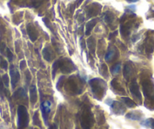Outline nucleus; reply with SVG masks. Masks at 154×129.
<instances>
[{
    "instance_id": "f257e3e1",
    "label": "nucleus",
    "mask_w": 154,
    "mask_h": 129,
    "mask_svg": "<svg viewBox=\"0 0 154 129\" xmlns=\"http://www.w3.org/2000/svg\"><path fill=\"white\" fill-rule=\"evenodd\" d=\"M89 85L94 98L99 100H102L107 90V86L105 81L100 78H94L89 80Z\"/></svg>"
},
{
    "instance_id": "f03ea898",
    "label": "nucleus",
    "mask_w": 154,
    "mask_h": 129,
    "mask_svg": "<svg viewBox=\"0 0 154 129\" xmlns=\"http://www.w3.org/2000/svg\"><path fill=\"white\" fill-rule=\"evenodd\" d=\"M29 114L24 105H20L18 108V128L19 129L26 128L29 125Z\"/></svg>"
},
{
    "instance_id": "7ed1b4c3",
    "label": "nucleus",
    "mask_w": 154,
    "mask_h": 129,
    "mask_svg": "<svg viewBox=\"0 0 154 129\" xmlns=\"http://www.w3.org/2000/svg\"><path fill=\"white\" fill-rule=\"evenodd\" d=\"M80 122L83 129H90L94 124V117L88 107H85L83 111Z\"/></svg>"
},
{
    "instance_id": "20e7f679",
    "label": "nucleus",
    "mask_w": 154,
    "mask_h": 129,
    "mask_svg": "<svg viewBox=\"0 0 154 129\" xmlns=\"http://www.w3.org/2000/svg\"><path fill=\"white\" fill-rule=\"evenodd\" d=\"M57 62H58L59 69L61 71V73L64 74L71 73L76 69L73 62L69 58H61L60 60H57Z\"/></svg>"
},
{
    "instance_id": "39448f33",
    "label": "nucleus",
    "mask_w": 154,
    "mask_h": 129,
    "mask_svg": "<svg viewBox=\"0 0 154 129\" xmlns=\"http://www.w3.org/2000/svg\"><path fill=\"white\" fill-rule=\"evenodd\" d=\"M142 86L146 100H150L154 104V85L150 79H146L142 83Z\"/></svg>"
},
{
    "instance_id": "423d86ee",
    "label": "nucleus",
    "mask_w": 154,
    "mask_h": 129,
    "mask_svg": "<svg viewBox=\"0 0 154 129\" xmlns=\"http://www.w3.org/2000/svg\"><path fill=\"white\" fill-rule=\"evenodd\" d=\"M82 80L83 79L77 78L76 79H73V78H70L69 79V82L67 83V86L69 87V91L72 93H81L82 91Z\"/></svg>"
},
{
    "instance_id": "0eeeda50",
    "label": "nucleus",
    "mask_w": 154,
    "mask_h": 129,
    "mask_svg": "<svg viewBox=\"0 0 154 129\" xmlns=\"http://www.w3.org/2000/svg\"><path fill=\"white\" fill-rule=\"evenodd\" d=\"M51 107H52V103L49 100H45V101L42 102L40 105L41 112H42V117H43L46 125H49V116L51 112Z\"/></svg>"
},
{
    "instance_id": "6e6552de",
    "label": "nucleus",
    "mask_w": 154,
    "mask_h": 129,
    "mask_svg": "<svg viewBox=\"0 0 154 129\" xmlns=\"http://www.w3.org/2000/svg\"><path fill=\"white\" fill-rule=\"evenodd\" d=\"M111 103L108 101H106V103L108 104L109 106H111V110H112L113 113L116 115H123L125 111V107L121 103L118 101H115V100H112L110 99Z\"/></svg>"
},
{
    "instance_id": "1a4fd4ad",
    "label": "nucleus",
    "mask_w": 154,
    "mask_h": 129,
    "mask_svg": "<svg viewBox=\"0 0 154 129\" xmlns=\"http://www.w3.org/2000/svg\"><path fill=\"white\" fill-rule=\"evenodd\" d=\"M10 76H11V84H12V88H15L16 87L17 84L18 83L20 80V73L18 72V69L15 68V66L14 65H11L10 66Z\"/></svg>"
},
{
    "instance_id": "9d476101",
    "label": "nucleus",
    "mask_w": 154,
    "mask_h": 129,
    "mask_svg": "<svg viewBox=\"0 0 154 129\" xmlns=\"http://www.w3.org/2000/svg\"><path fill=\"white\" fill-rule=\"evenodd\" d=\"M129 89L131 94H132L137 100H138L140 102H141V100H142V97H141V94L139 90V87H138V85L135 79H134V80L131 82V85H130Z\"/></svg>"
},
{
    "instance_id": "9b49d317",
    "label": "nucleus",
    "mask_w": 154,
    "mask_h": 129,
    "mask_svg": "<svg viewBox=\"0 0 154 129\" xmlns=\"http://www.w3.org/2000/svg\"><path fill=\"white\" fill-rule=\"evenodd\" d=\"M27 34L31 42H36L37 40L38 37H39V32H38L37 29L35 27L34 25L32 24H28L27 26Z\"/></svg>"
},
{
    "instance_id": "f8f14e48",
    "label": "nucleus",
    "mask_w": 154,
    "mask_h": 129,
    "mask_svg": "<svg viewBox=\"0 0 154 129\" xmlns=\"http://www.w3.org/2000/svg\"><path fill=\"white\" fill-rule=\"evenodd\" d=\"M101 8H102V6L99 5L98 3H93L92 5H90L87 10L88 18H91V17L96 16L97 15H98Z\"/></svg>"
},
{
    "instance_id": "ddd939ff",
    "label": "nucleus",
    "mask_w": 154,
    "mask_h": 129,
    "mask_svg": "<svg viewBox=\"0 0 154 129\" xmlns=\"http://www.w3.org/2000/svg\"><path fill=\"white\" fill-rule=\"evenodd\" d=\"M135 73V68L133 67L132 64H131L130 62H128L125 64L124 66V69H123V74L124 77L127 79V80H129L131 79V77L134 75Z\"/></svg>"
},
{
    "instance_id": "4468645a",
    "label": "nucleus",
    "mask_w": 154,
    "mask_h": 129,
    "mask_svg": "<svg viewBox=\"0 0 154 129\" xmlns=\"http://www.w3.org/2000/svg\"><path fill=\"white\" fill-rule=\"evenodd\" d=\"M42 56H43L44 59H45L46 61H52L54 57H55V55H54L53 51H52V48L49 46L46 47V48L42 50Z\"/></svg>"
},
{
    "instance_id": "2eb2a0df",
    "label": "nucleus",
    "mask_w": 154,
    "mask_h": 129,
    "mask_svg": "<svg viewBox=\"0 0 154 129\" xmlns=\"http://www.w3.org/2000/svg\"><path fill=\"white\" fill-rule=\"evenodd\" d=\"M125 118L128 119L134 120V121H138L142 118V113L139 111H132L127 113L125 115Z\"/></svg>"
},
{
    "instance_id": "dca6fc26",
    "label": "nucleus",
    "mask_w": 154,
    "mask_h": 129,
    "mask_svg": "<svg viewBox=\"0 0 154 129\" xmlns=\"http://www.w3.org/2000/svg\"><path fill=\"white\" fill-rule=\"evenodd\" d=\"M37 90L35 86H32L29 88V99L32 104H35L37 101Z\"/></svg>"
},
{
    "instance_id": "f3484780",
    "label": "nucleus",
    "mask_w": 154,
    "mask_h": 129,
    "mask_svg": "<svg viewBox=\"0 0 154 129\" xmlns=\"http://www.w3.org/2000/svg\"><path fill=\"white\" fill-rule=\"evenodd\" d=\"M111 86L115 91H117L119 94H125V90L121 86V85L118 83L116 79H113L111 82Z\"/></svg>"
},
{
    "instance_id": "a211bd4d",
    "label": "nucleus",
    "mask_w": 154,
    "mask_h": 129,
    "mask_svg": "<svg viewBox=\"0 0 154 129\" xmlns=\"http://www.w3.org/2000/svg\"><path fill=\"white\" fill-rule=\"evenodd\" d=\"M97 19H93L91 21H88V22L86 24L85 26V35L86 36H88L90 33H91V30L93 29V28L95 27V25L97 24Z\"/></svg>"
},
{
    "instance_id": "6ab92c4d",
    "label": "nucleus",
    "mask_w": 154,
    "mask_h": 129,
    "mask_svg": "<svg viewBox=\"0 0 154 129\" xmlns=\"http://www.w3.org/2000/svg\"><path fill=\"white\" fill-rule=\"evenodd\" d=\"M14 97H15L16 99H23V98H27V96L26 91L23 88H21L18 89L17 91L15 92L13 95Z\"/></svg>"
},
{
    "instance_id": "aec40b11",
    "label": "nucleus",
    "mask_w": 154,
    "mask_h": 129,
    "mask_svg": "<svg viewBox=\"0 0 154 129\" xmlns=\"http://www.w3.org/2000/svg\"><path fill=\"white\" fill-rule=\"evenodd\" d=\"M88 48L89 49L90 52L94 54L95 52V47H96V42L93 37H90L87 40Z\"/></svg>"
},
{
    "instance_id": "412c9836",
    "label": "nucleus",
    "mask_w": 154,
    "mask_h": 129,
    "mask_svg": "<svg viewBox=\"0 0 154 129\" xmlns=\"http://www.w3.org/2000/svg\"><path fill=\"white\" fill-rule=\"evenodd\" d=\"M116 55H118V53H117V50H114L113 49H110V50L107 52V54H106L105 55V60L107 62L111 61V60H112L113 59V57Z\"/></svg>"
},
{
    "instance_id": "4be33fe9",
    "label": "nucleus",
    "mask_w": 154,
    "mask_h": 129,
    "mask_svg": "<svg viewBox=\"0 0 154 129\" xmlns=\"http://www.w3.org/2000/svg\"><path fill=\"white\" fill-rule=\"evenodd\" d=\"M122 100L124 102L125 106H127L129 108H134V107H137L136 103L131 99H130L129 97H122Z\"/></svg>"
},
{
    "instance_id": "5701e85b",
    "label": "nucleus",
    "mask_w": 154,
    "mask_h": 129,
    "mask_svg": "<svg viewBox=\"0 0 154 129\" xmlns=\"http://www.w3.org/2000/svg\"><path fill=\"white\" fill-rule=\"evenodd\" d=\"M104 21L107 23V24H111L114 21V15L111 12V11H107V13L104 15Z\"/></svg>"
},
{
    "instance_id": "b1692460",
    "label": "nucleus",
    "mask_w": 154,
    "mask_h": 129,
    "mask_svg": "<svg viewBox=\"0 0 154 129\" xmlns=\"http://www.w3.org/2000/svg\"><path fill=\"white\" fill-rule=\"evenodd\" d=\"M141 125L145 126V127H149L150 128L154 129V119H147L144 120V122L141 123Z\"/></svg>"
},
{
    "instance_id": "393cba45",
    "label": "nucleus",
    "mask_w": 154,
    "mask_h": 129,
    "mask_svg": "<svg viewBox=\"0 0 154 129\" xmlns=\"http://www.w3.org/2000/svg\"><path fill=\"white\" fill-rule=\"evenodd\" d=\"M33 125L36 126H39V127H41V123L40 120H39V113L38 111H36V113H34V116H33Z\"/></svg>"
},
{
    "instance_id": "a878e982",
    "label": "nucleus",
    "mask_w": 154,
    "mask_h": 129,
    "mask_svg": "<svg viewBox=\"0 0 154 129\" xmlns=\"http://www.w3.org/2000/svg\"><path fill=\"white\" fill-rule=\"evenodd\" d=\"M59 69V66H58V62L55 61L52 65V79H55V75L57 71Z\"/></svg>"
},
{
    "instance_id": "bb28decb",
    "label": "nucleus",
    "mask_w": 154,
    "mask_h": 129,
    "mask_svg": "<svg viewBox=\"0 0 154 129\" xmlns=\"http://www.w3.org/2000/svg\"><path fill=\"white\" fill-rule=\"evenodd\" d=\"M120 68H121V64H120V63H116V64L112 67L111 72H112L113 74H117V73L120 71Z\"/></svg>"
},
{
    "instance_id": "cd10ccee",
    "label": "nucleus",
    "mask_w": 154,
    "mask_h": 129,
    "mask_svg": "<svg viewBox=\"0 0 154 129\" xmlns=\"http://www.w3.org/2000/svg\"><path fill=\"white\" fill-rule=\"evenodd\" d=\"M0 66L3 69H5V70H6L8 69V62L2 57H0Z\"/></svg>"
},
{
    "instance_id": "c85d7f7f",
    "label": "nucleus",
    "mask_w": 154,
    "mask_h": 129,
    "mask_svg": "<svg viewBox=\"0 0 154 129\" xmlns=\"http://www.w3.org/2000/svg\"><path fill=\"white\" fill-rule=\"evenodd\" d=\"M44 0H32L31 4L32 5H29V7H32V8H38L41 4L43 2Z\"/></svg>"
},
{
    "instance_id": "c756f323",
    "label": "nucleus",
    "mask_w": 154,
    "mask_h": 129,
    "mask_svg": "<svg viewBox=\"0 0 154 129\" xmlns=\"http://www.w3.org/2000/svg\"><path fill=\"white\" fill-rule=\"evenodd\" d=\"M101 73L104 77H108V70H107V66L105 64L101 65Z\"/></svg>"
},
{
    "instance_id": "7c9ffc66",
    "label": "nucleus",
    "mask_w": 154,
    "mask_h": 129,
    "mask_svg": "<svg viewBox=\"0 0 154 129\" xmlns=\"http://www.w3.org/2000/svg\"><path fill=\"white\" fill-rule=\"evenodd\" d=\"M2 82H3V84L5 87L8 88L9 86V78H8V74H4L2 77Z\"/></svg>"
},
{
    "instance_id": "2f4dec72",
    "label": "nucleus",
    "mask_w": 154,
    "mask_h": 129,
    "mask_svg": "<svg viewBox=\"0 0 154 129\" xmlns=\"http://www.w3.org/2000/svg\"><path fill=\"white\" fill-rule=\"evenodd\" d=\"M64 79H65V77L63 76H60V79H59V81L57 82V88L58 89V90L59 89H60V88L63 86V83H64Z\"/></svg>"
},
{
    "instance_id": "473e14b6",
    "label": "nucleus",
    "mask_w": 154,
    "mask_h": 129,
    "mask_svg": "<svg viewBox=\"0 0 154 129\" xmlns=\"http://www.w3.org/2000/svg\"><path fill=\"white\" fill-rule=\"evenodd\" d=\"M6 54H7V57H8V60L10 62H12L13 60V58H14V55L13 53L11 52L9 49H6Z\"/></svg>"
},
{
    "instance_id": "72a5a7b5",
    "label": "nucleus",
    "mask_w": 154,
    "mask_h": 129,
    "mask_svg": "<svg viewBox=\"0 0 154 129\" xmlns=\"http://www.w3.org/2000/svg\"><path fill=\"white\" fill-rule=\"evenodd\" d=\"M135 10H136V6H135V5H129V6L126 7L127 11H130V12H131V11H135Z\"/></svg>"
},
{
    "instance_id": "f704fd0d",
    "label": "nucleus",
    "mask_w": 154,
    "mask_h": 129,
    "mask_svg": "<svg viewBox=\"0 0 154 129\" xmlns=\"http://www.w3.org/2000/svg\"><path fill=\"white\" fill-rule=\"evenodd\" d=\"M5 49H6V47H5V44L4 42L1 43L0 45V52L2 53V55H5Z\"/></svg>"
},
{
    "instance_id": "c9c22d12",
    "label": "nucleus",
    "mask_w": 154,
    "mask_h": 129,
    "mask_svg": "<svg viewBox=\"0 0 154 129\" xmlns=\"http://www.w3.org/2000/svg\"><path fill=\"white\" fill-rule=\"evenodd\" d=\"M0 91L2 92V93H5V90L4 89V84L3 82L1 79H0Z\"/></svg>"
},
{
    "instance_id": "e433bc0d",
    "label": "nucleus",
    "mask_w": 154,
    "mask_h": 129,
    "mask_svg": "<svg viewBox=\"0 0 154 129\" xmlns=\"http://www.w3.org/2000/svg\"><path fill=\"white\" fill-rule=\"evenodd\" d=\"M27 66V63H26V61L25 60H21V63H20V68H21V69H24V68H26Z\"/></svg>"
},
{
    "instance_id": "4c0bfd02",
    "label": "nucleus",
    "mask_w": 154,
    "mask_h": 129,
    "mask_svg": "<svg viewBox=\"0 0 154 129\" xmlns=\"http://www.w3.org/2000/svg\"><path fill=\"white\" fill-rule=\"evenodd\" d=\"M83 0H77V1H76V5H77V6H79V5L81 4V2H83Z\"/></svg>"
},
{
    "instance_id": "58836bf2",
    "label": "nucleus",
    "mask_w": 154,
    "mask_h": 129,
    "mask_svg": "<svg viewBox=\"0 0 154 129\" xmlns=\"http://www.w3.org/2000/svg\"><path fill=\"white\" fill-rule=\"evenodd\" d=\"M48 129H55V127H53V126H51V127H49Z\"/></svg>"
},
{
    "instance_id": "ea45409f",
    "label": "nucleus",
    "mask_w": 154,
    "mask_h": 129,
    "mask_svg": "<svg viewBox=\"0 0 154 129\" xmlns=\"http://www.w3.org/2000/svg\"><path fill=\"white\" fill-rule=\"evenodd\" d=\"M76 129H79V128H76Z\"/></svg>"
},
{
    "instance_id": "a19ab883",
    "label": "nucleus",
    "mask_w": 154,
    "mask_h": 129,
    "mask_svg": "<svg viewBox=\"0 0 154 129\" xmlns=\"http://www.w3.org/2000/svg\"><path fill=\"white\" fill-rule=\"evenodd\" d=\"M34 129H38V128H34Z\"/></svg>"
},
{
    "instance_id": "79ce46f5",
    "label": "nucleus",
    "mask_w": 154,
    "mask_h": 129,
    "mask_svg": "<svg viewBox=\"0 0 154 129\" xmlns=\"http://www.w3.org/2000/svg\"><path fill=\"white\" fill-rule=\"evenodd\" d=\"M30 129H32V128H30Z\"/></svg>"
}]
</instances>
